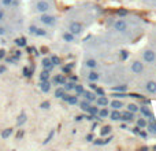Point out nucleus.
<instances>
[{
  "label": "nucleus",
  "instance_id": "23",
  "mask_svg": "<svg viewBox=\"0 0 156 151\" xmlns=\"http://www.w3.org/2000/svg\"><path fill=\"white\" fill-rule=\"evenodd\" d=\"M127 110L132 111V113H138L140 111V106L136 105V103H129L127 105Z\"/></svg>",
  "mask_w": 156,
  "mask_h": 151
},
{
  "label": "nucleus",
  "instance_id": "6",
  "mask_svg": "<svg viewBox=\"0 0 156 151\" xmlns=\"http://www.w3.org/2000/svg\"><path fill=\"white\" fill-rule=\"evenodd\" d=\"M114 28H115V30H118V32H125V30L127 29V24L123 19H118V21L114 24Z\"/></svg>",
  "mask_w": 156,
  "mask_h": 151
},
{
  "label": "nucleus",
  "instance_id": "53",
  "mask_svg": "<svg viewBox=\"0 0 156 151\" xmlns=\"http://www.w3.org/2000/svg\"><path fill=\"white\" fill-rule=\"evenodd\" d=\"M70 80H71V81H77V77H76V76H71Z\"/></svg>",
  "mask_w": 156,
  "mask_h": 151
},
{
  "label": "nucleus",
  "instance_id": "54",
  "mask_svg": "<svg viewBox=\"0 0 156 151\" xmlns=\"http://www.w3.org/2000/svg\"><path fill=\"white\" fill-rule=\"evenodd\" d=\"M5 70V68H4V66H0V73H3V72H4Z\"/></svg>",
  "mask_w": 156,
  "mask_h": 151
},
{
  "label": "nucleus",
  "instance_id": "5",
  "mask_svg": "<svg viewBox=\"0 0 156 151\" xmlns=\"http://www.w3.org/2000/svg\"><path fill=\"white\" fill-rule=\"evenodd\" d=\"M132 70H133V73H136V74H141L144 70V65L140 61H134V62L132 63Z\"/></svg>",
  "mask_w": 156,
  "mask_h": 151
},
{
  "label": "nucleus",
  "instance_id": "39",
  "mask_svg": "<svg viewBox=\"0 0 156 151\" xmlns=\"http://www.w3.org/2000/svg\"><path fill=\"white\" fill-rule=\"evenodd\" d=\"M51 61H52V63H54V66H58V65L60 63V59H59L58 57H55V55L51 58Z\"/></svg>",
  "mask_w": 156,
  "mask_h": 151
},
{
  "label": "nucleus",
  "instance_id": "24",
  "mask_svg": "<svg viewBox=\"0 0 156 151\" xmlns=\"http://www.w3.org/2000/svg\"><path fill=\"white\" fill-rule=\"evenodd\" d=\"M74 91H76V95H77V96H82V94L85 92V88H83V85L76 84V87H74Z\"/></svg>",
  "mask_w": 156,
  "mask_h": 151
},
{
  "label": "nucleus",
  "instance_id": "37",
  "mask_svg": "<svg viewBox=\"0 0 156 151\" xmlns=\"http://www.w3.org/2000/svg\"><path fill=\"white\" fill-rule=\"evenodd\" d=\"M116 14H118L119 17H126L127 15V10H125V8H119V10L116 11Z\"/></svg>",
  "mask_w": 156,
  "mask_h": 151
},
{
  "label": "nucleus",
  "instance_id": "33",
  "mask_svg": "<svg viewBox=\"0 0 156 151\" xmlns=\"http://www.w3.org/2000/svg\"><path fill=\"white\" fill-rule=\"evenodd\" d=\"M11 135H12V129H11V128H7V129H4V131L2 132V138H3V139L10 138Z\"/></svg>",
  "mask_w": 156,
  "mask_h": 151
},
{
  "label": "nucleus",
  "instance_id": "52",
  "mask_svg": "<svg viewBox=\"0 0 156 151\" xmlns=\"http://www.w3.org/2000/svg\"><path fill=\"white\" fill-rule=\"evenodd\" d=\"M3 57H4V51H3V50H0V59H2Z\"/></svg>",
  "mask_w": 156,
  "mask_h": 151
},
{
  "label": "nucleus",
  "instance_id": "32",
  "mask_svg": "<svg viewBox=\"0 0 156 151\" xmlns=\"http://www.w3.org/2000/svg\"><path fill=\"white\" fill-rule=\"evenodd\" d=\"M85 65L88 66L89 69H94L97 66V62L94 59H86V62H85Z\"/></svg>",
  "mask_w": 156,
  "mask_h": 151
},
{
  "label": "nucleus",
  "instance_id": "9",
  "mask_svg": "<svg viewBox=\"0 0 156 151\" xmlns=\"http://www.w3.org/2000/svg\"><path fill=\"white\" fill-rule=\"evenodd\" d=\"M133 118H134V113H132V111H129V110H126L125 113H122V116H121V120L125 121V122L133 121Z\"/></svg>",
  "mask_w": 156,
  "mask_h": 151
},
{
  "label": "nucleus",
  "instance_id": "46",
  "mask_svg": "<svg viewBox=\"0 0 156 151\" xmlns=\"http://www.w3.org/2000/svg\"><path fill=\"white\" fill-rule=\"evenodd\" d=\"M52 136H54V131H51V133H49V136H48V138H47V140L44 142V143H48V142H51Z\"/></svg>",
  "mask_w": 156,
  "mask_h": 151
},
{
  "label": "nucleus",
  "instance_id": "16",
  "mask_svg": "<svg viewBox=\"0 0 156 151\" xmlns=\"http://www.w3.org/2000/svg\"><path fill=\"white\" fill-rule=\"evenodd\" d=\"M40 89L43 92H49L51 91V83H49V80H47V81H41V84H40Z\"/></svg>",
  "mask_w": 156,
  "mask_h": 151
},
{
  "label": "nucleus",
  "instance_id": "20",
  "mask_svg": "<svg viewBox=\"0 0 156 151\" xmlns=\"http://www.w3.org/2000/svg\"><path fill=\"white\" fill-rule=\"evenodd\" d=\"M63 85H65L63 88L66 89V92H70V91H74V87H76V83H74V81H69V83L66 81V83L63 84Z\"/></svg>",
  "mask_w": 156,
  "mask_h": 151
},
{
  "label": "nucleus",
  "instance_id": "1",
  "mask_svg": "<svg viewBox=\"0 0 156 151\" xmlns=\"http://www.w3.org/2000/svg\"><path fill=\"white\" fill-rule=\"evenodd\" d=\"M38 19H40L41 24L47 25V26H54V25L56 24V17L51 15V14H48V13H43Z\"/></svg>",
  "mask_w": 156,
  "mask_h": 151
},
{
  "label": "nucleus",
  "instance_id": "28",
  "mask_svg": "<svg viewBox=\"0 0 156 151\" xmlns=\"http://www.w3.org/2000/svg\"><path fill=\"white\" fill-rule=\"evenodd\" d=\"M127 91V85L122 84V85H116L112 88V92H126Z\"/></svg>",
  "mask_w": 156,
  "mask_h": 151
},
{
  "label": "nucleus",
  "instance_id": "50",
  "mask_svg": "<svg viewBox=\"0 0 156 151\" xmlns=\"http://www.w3.org/2000/svg\"><path fill=\"white\" fill-rule=\"evenodd\" d=\"M89 87H90V89H96L97 88V85L94 83H92V81H90V84H89Z\"/></svg>",
  "mask_w": 156,
  "mask_h": 151
},
{
  "label": "nucleus",
  "instance_id": "3",
  "mask_svg": "<svg viewBox=\"0 0 156 151\" xmlns=\"http://www.w3.org/2000/svg\"><path fill=\"white\" fill-rule=\"evenodd\" d=\"M82 30H83V26H82V24H80V22H71L70 25H69V32H71L74 36H78V35H81L82 33Z\"/></svg>",
  "mask_w": 156,
  "mask_h": 151
},
{
  "label": "nucleus",
  "instance_id": "10",
  "mask_svg": "<svg viewBox=\"0 0 156 151\" xmlns=\"http://www.w3.org/2000/svg\"><path fill=\"white\" fill-rule=\"evenodd\" d=\"M140 111L141 114H143L144 118H148V120H154V114H152V111L149 110L147 106H144V107H140Z\"/></svg>",
  "mask_w": 156,
  "mask_h": 151
},
{
  "label": "nucleus",
  "instance_id": "11",
  "mask_svg": "<svg viewBox=\"0 0 156 151\" xmlns=\"http://www.w3.org/2000/svg\"><path fill=\"white\" fill-rule=\"evenodd\" d=\"M82 96L85 98V99L88 100V102H90V103H92V102H96L97 95H96V94H93L92 91H85V92L82 94Z\"/></svg>",
  "mask_w": 156,
  "mask_h": 151
},
{
  "label": "nucleus",
  "instance_id": "26",
  "mask_svg": "<svg viewBox=\"0 0 156 151\" xmlns=\"http://www.w3.org/2000/svg\"><path fill=\"white\" fill-rule=\"evenodd\" d=\"M66 102H67L69 105H77L78 103V96L77 95H69V98H67Z\"/></svg>",
  "mask_w": 156,
  "mask_h": 151
},
{
  "label": "nucleus",
  "instance_id": "31",
  "mask_svg": "<svg viewBox=\"0 0 156 151\" xmlns=\"http://www.w3.org/2000/svg\"><path fill=\"white\" fill-rule=\"evenodd\" d=\"M97 116H99L100 118H105V117L110 116V111H108L105 107H103L101 110H99V114H97Z\"/></svg>",
  "mask_w": 156,
  "mask_h": 151
},
{
  "label": "nucleus",
  "instance_id": "34",
  "mask_svg": "<svg viewBox=\"0 0 156 151\" xmlns=\"http://www.w3.org/2000/svg\"><path fill=\"white\" fill-rule=\"evenodd\" d=\"M88 113L92 114V116H97V114H99V106H90Z\"/></svg>",
  "mask_w": 156,
  "mask_h": 151
},
{
  "label": "nucleus",
  "instance_id": "17",
  "mask_svg": "<svg viewBox=\"0 0 156 151\" xmlns=\"http://www.w3.org/2000/svg\"><path fill=\"white\" fill-rule=\"evenodd\" d=\"M121 116H122V113L119 110H116V109H114V110L110 113V117L112 121H119V120H121Z\"/></svg>",
  "mask_w": 156,
  "mask_h": 151
},
{
  "label": "nucleus",
  "instance_id": "12",
  "mask_svg": "<svg viewBox=\"0 0 156 151\" xmlns=\"http://www.w3.org/2000/svg\"><path fill=\"white\" fill-rule=\"evenodd\" d=\"M41 66H43V69H48V70L54 69V63H52L51 58H44V59L41 61Z\"/></svg>",
  "mask_w": 156,
  "mask_h": 151
},
{
  "label": "nucleus",
  "instance_id": "18",
  "mask_svg": "<svg viewBox=\"0 0 156 151\" xmlns=\"http://www.w3.org/2000/svg\"><path fill=\"white\" fill-rule=\"evenodd\" d=\"M63 40H65L66 43H73V41L76 40V36L71 32H66V33H63Z\"/></svg>",
  "mask_w": 156,
  "mask_h": 151
},
{
  "label": "nucleus",
  "instance_id": "2",
  "mask_svg": "<svg viewBox=\"0 0 156 151\" xmlns=\"http://www.w3.org/2000/svg\"><path fill=\"white\" fill-rule=\"evenodd\" d=\"M49 8H51V6H49V3L47 2V0H38V2L36 3V10H37V13H40V14L48 13Z\"/></svg>",
  "mask_w": 156,
  "mask_h": 151
},
{
  "label": "nucleus",
  "instance_id": "45",
  "mask_svg": "<svg viewBox=\"0 0 156 151\" xmlns=\"http://www.w3.org/2000/svg\"><path fill=\"white\" fill-rule=\"evenodd\" d=\"M5 33H7V30H5V28L0 25V36H4Z\"/></svg>",
  "mask_w": 156,
  "mask_h": 151
},
{
  "label": "nucleus",
  "instance_id": "7",
  "mask_svg": "<svg viewBox=\"0 0 156 151\" xmlns=\"http://www.w3.org/2000/svg\"><path fill=\"white\" fill-rule=\"evenodd\" d=\"M96 103L99 107H107L108 105H110V102H108L107 96L105 95H103V96H97L96 98Z\"/></svg>",
  "mask_w": 156,
  "mask_h": 151
},
{
  "label": "nucleus",
  "instance_id": "30",
  "mask_svg": "<svg viewBox=\"0 0 156 151\" xmlns=\"http://www.w3.org/2000/svg\"><path fill=\"white\" fill-rule=\"evenodd\" d=\"M66 94V89L63 88V87H60V88H58L56 91H55V98H60L62 99V96Z\"/></svg>",
  "mask_w": 156,
  "mask_h": 151
},
{
  "label": "nucleus",
  "instance_id": "43",
  "mask_svg": "<svg viewBox=\"0 0 156 151\" xmlns=\"http://www.w3.org/2000/svg\"><path fill=\"white\" fill-rule=\"evenodd\" d=\"M138 135H140L143 139H147V138H148V132H145V131H140V132H138Z\"/></svg>",
  "mask_w": 156,
  "mask_h": 151
},
{
  "label": "nucleus",
  "instance_id": "35",
  "mask_svg": "<svg viewBox=\"0 0 156 151\" xmlns=\"http://www.w3.org/2000/svg\"><path fill=\"white\" fill-rule=\"evenodd\" d=\"M137 127L145 128V127H147V120H145V118H138V120H137Z\"/></svg>",
  "mask_w": 156,
  "mask_h": 151
},
{
  "label": "nucleus",
  "instance_id": "51",
  "mask_svg": "<svg viewBox=\"0 0 156 151\" xmlns=\"http://www.w3.org/2000/svg\"><path fill=\"white\" fill-rule=\"evenodd\" d=\"M82 118H85V117H83V116H78L76 120H77V121H81V120H82Z\"/></svg>",
  "mask_w": 156,
  "mask_h": 151
},
{
  "label": "nucleus",
  "instance_id": "49",
  "mask_svg": "<svg viewBox=\"0 0 156 151\" xmlns=\"http://www.w3.org/2000/svg\"><path fill=\"white\" fill-rule=\"evenodd\" d=\"M92 140H94L93 135H88V136H86V142H92Z\"/></svg>",
  "mask_w": 156,
  "mask_h": 151
},
{
  "label": "nucleus",
  "instance_id": "8",
  "mask_svg": "<svg viewBox=\"0 0 156 151\" xmlns=\"http://www.w3.org/2000/svg\"><path fill=\"white\" fill-rule=\"evenodd\" d=\"M147 131L149 135H156V122L155 120H149V122H147Z\"/></svg>",
  "mask_w": 156,
  "mask_h": 151
},
{
  "label": "nucleus",
  "instance_id": "40",
  "mask_svg": "<svg viewBox=\"0 0 156 151\" xmlns=\"http://www.w3.org/2000/svg\"><path fill=\"white\" fill-rule=\"evenodd\" d=\"M16 44H18L19 47H25L26 46V40H25V39H18V40H16Z\"/></svg>",
  "mask_w": 156,
  "mask_h": 151
},
{
  "label": "nucleus",
  "instance_id": "19",
  "mask_svg": "<svg viewBox=\"0 0 156 151\" xmlns=\"http://www.w3.org/2000/svg\"><path fill=\"white\" fill-rule=\"evenodd\" d=\"M49 77H51V70H48V69H44L40 73V81H47L49 80Z\"/></svg>",
  "mask_w": 156,
  "mask_h": 151
},
{
  "label": "nucleus",
  "instance_id": "25",
  "mask_svg": "<svg viewBox=\"0 0 156 151\" xmlns=\"http://www.w3.org/2000/svg\"><path fill=\"white\" fill-rule=\"evenodd\" d=\"M34 36H38V37H45V36H47V30L43 29V28H36Z\"/></svg>",
  "mask_w": 156,
  "mask_h": 151
},
{
  "label": "nucleus",
  "instance_id": "44",
  "mask_svg": "<svg viewBox=\"0 0 156 151\" xmlns=\"http://www.w3.org/2000/svg\"><path fill=\"white\" fill-rule=\"evenodd\" d=\"M49 106H51V105H49V102H43L40 107L41 109H49Z\"/></svg>",
  "mask_w": 156,
  "mask_h": 151
},
{
  "label": "nucleus",
  "instance_id": "15",
  "mask_svg": "<svg viewBox=\"0 0 156 151\" xmlns=\"http://www.w3.org/2000/svg\"><path fill=\"white\" fill-rule=\"evenodd\" d=\"M65 83H66V77L63 74H56L54 77V84H56V85H63Z\"/></svg>",
  "mask_w": 156,
  "mask_h": 151
},
{
  "label": "nucleus",
  "instance_id": "14",
  "mask_svg": "<svg viewBox=\"0 0 156 151\" xmlns=\"http://www.w3.org/2000/svg\"><path fill=\"white\" fill-rule=\"evenodd\" d=\"M145 89L149 94H156V83L155 81H148L145 84Z\"/></svg>",
  "mask_w": 156,
  "mask_h": 151
},
{
  "label": "nucleus",
  "instance_id": "22",
  "mask_svg": "<svg viewBox=\"0 0 156 151\" xmlns=\"http://www.w3.org/2000/svg\"><path fill=\"white\" fill-rule=\"evenodd\" d=\"M111 131H112V128L110 127V125H105V127L101 128V131H100V135L104 138V136H108L111 133Z\"/></svg>",
  "mask_w": 156,
  "mask_h": 151
},
{
  "label": "nucleus",
  "instance_id": "13",
  "mask_svg": "<svg viewBox=\"0 0 156 151\" xmlns=\"http://www.w3.org/2000/svg\"><path fill=\"white\" fill-rule=\"evenodd\" d=\"M110 106H111L112 109H116V110H121L122 107H125L123 102H122V100H119L118 98H116V99H114V100H111V102H110Z\"/></svg>",
  "mask_w": 156,
  "mask_h": 151
},
{
  "label": "nucleus",
  "instance_id": "47",
  "mask_svg": "<svg viewBox=\"0 0 156 151\" xmlns=\"http://www.w3.org/2000/svg\"><path fill=\"white\" fill-rule=\"evenodd\" d=\"M140 129H141V128H140V127H136V128H134V129H133V131H132V132H133V133H134V135H138V132H140Z\"/></svg>",
  "mask_w": 156,
  "mask_h": 151
},
{
  "label": "nucleus",
  "instance_id": "41",
  "mask_svg": "<svg viewBox=\"0 0 156 151\" xmlns=\"http://www.w3.org/2000/svg\"><path fill=\"white\" fill-rule=\"evenodd\" d=\"M25 121H26V116L22 114V116H19V118H18V125H22Z\"/></svg>",
  "mask_w": 156,
  "mask_h": 151
},
{
  "label": "nucleus",
  "instance_id": "55",
  "mask_svg": "<svg viewBox=\"0 0 156 151\" xmlns=\"http://www.w3.org/2000/svg\"><path fill=\"white\" fill-rule=\"evenodd\" d=\"M154 149H155V150H156V146H155V147H154Z\"/></svg>",
  "mask_w": 156,
  "mask_h": 151
},
{
  "label": "nucleus",
  "instance_id": "42",
  "mask_svg": "<svg viewBox=\"0 0 156 151\" xmlns=\"http://www.w3.org/2000/svg\"><path fill=\"white\" fill-rule=\"evenodd\" d=\"M121 58L126 61L127 58H129V54H127V51H121Z\"/></svg>",
  "mask_w": 156,
  "mask_h": 151
},
{
  "label": "nucleus",
  "instance_id": "4",
  "mask_svg": "<svg viewBox=\"0 0 156 151\" xmlns=\"http://www.w3.org/2000/svg\"><path fill=\"white\" fill-rule=\"evenodd\" d=\"M143 58L147 63H154L156 61V54L152 51V50H145L143 54Z\"/></svg>",
  "mask_w": 156,
  "mask_h": 151
},
{
  "label": "nucleus",
  "instance_id": "21",
  "mask_svg": "<svg viewBox=\"0 0 156 151\" xmlns=\"http://www.w3.org/2000/svg\"><path fill=\"white\" fill-rule=\"evenodd\" d=\"M80 107H81V110H83V111H86L88 113V110H89V107H90V102H88V100H81L80 102Z\"/></svg>",
  "mask_w": 156,
  "mask_h": 151
},
{
  "label": "nucleus",
  "instance_id": "36",
  "mask_svg": "<svg viewBox=\"0 0 156 151\" xmlns=\"http://www.w3.org/2000/svg\"><path fill=\"white\" fill-rule=\"evenodd\" d=\"M94 94H96L97 96H103V95H105V91L103 88H99V87H97V88L94 89Z\"/></svg>",
  "mask_w": 156,
  "mask_h": 151
},
{
  "label": "nucleus",
  "instance_id": "29",
  "mask_svg": "<svg viewBox=\"0 0 156 151\" xmlns=\"http://www.w3.org/2000/svg\"><path fill=\"white\" fill-rule=\"evenodd\" d=\"M0 3H2V6H3V7H7V8H10V7H12V6H14V3H15V0H0Z\"/></svg>",
  "mask_w": 156,
  "mask_h": 151
},
{
  "label": "nucleus",
  "instance_id": "27",
  "mask_svg": "<svg viewBox=\"0 0 156 151\" xmlns=\"http://www.w3.org/2000/svg\"><path fill=\"white\" fill-rule=\"evenodd\" d=\"M88 80H89V81H92V83H96V81L99 80V74H97L96 72H93V70H92L90 73L88 74Z\"/></svg>",
  "mask_w": 156,
  "mask_h": 151
},
{
  "label": "nucleus",
  "instance_id": "38",
  "mask_svg": "<svg viewBox=\"0 0 156 151\" xmlns=\"http://www.w3.org/2000/svg\"><path fill=\"white\" fill-rule=\"evenodd\" d=\"M4 21H5V11L3 8H0V24Z\"/></svg>",
  "mask_w": 156,
  "mask_h": 151
},
{
  "label": "nucleus",
  "instance_id": "48",
  "mask_svg": "<svg viewBox=\"0 0 156 151\" xmlns=\"http://www.w3.org/2000/svg\"><path fill=\"white\" fill-rule=\"evenodd\" d=\"M94 144H96V146H103L104 140H94Z\"/></svg>",
  "mask_w": 156,
  "mask_h": 151
}]
</instances>
